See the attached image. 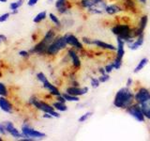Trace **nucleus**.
<instances>
[{
    "label": "nucleus",
    "mask_w": 150,
    "mask_h": 141,
    "mask_svg": "<svg viewBox=\"0 0 150 141\" xmlns=\"http://www.w3.org/2000/svg\"><path fill=\"white\" fill-rule=\"evenodd\" d=\"M0 141H2V138L1 137H0Z\"/></svg>",
    "instance_id": "nucleus-49"
},
{
    "label": "nucleus",
    "mask_w": 150,
    "mask_h": 141,
    "mask_svg": "<svg viewBox=\"0 0 150 141\" xmlns=\"http://www.w3.org/2000/svg\"><path fill=\"white\" fill-rule=\"evenodd\" d=\"M132 79H131L130 77L129 78H128V80H127V83H126V86L127 87H130L131 85H132Z\"/></svg>",
    "instance_id": "nucleus-42"
},
{
    "label": "nucleus",
    "mask_w": 150,
    "mask_h": 141,
    "mask_svg": "<svg viewBox=\"0 0 150 141\" xmlns=\"http://www.w3.org/2000/svg\"><path fill=\"white\" fill-rule=\"evenodd\" d=\"M22 134L23 137L31 138V139H38V138H44L46 135L44 133H41L40 131H37L33 128H30L29 126L23 125L22 127Z\"/></svg>",
    "instance_id": "nucleus-7"
},
{
    "label": "nucleus",
    "mask_w": 150,
    "mask_h": 141,
    "mask_svg": "<svg viewBox=\"0 0 150 141\" xmlns=\"http://www.w3.org/2000/svg\"><path fill=\"white\" fill-rule=\"evenodd\" d=\"M147 63H148V58H142L141 59L139 62H138V64H137V66L134 68V70H133V73H138L139 72H141L145 66L147 65Z\"/></svg>",
    "instance_id": "nucleus-22"
},
{
    "label": "nucleus",
    "mask_w": 150,
    "mask_h": 141,
    "mask_svg": "<svg viewBox=\"0 0 150 141\" xmlns=\"http://www.w3.org/2000/svg\"><path fill=\"white\" fill-rule=\"evenodd\" d=\"M0 134H1V135H6L7 134V129H6V126H5V124L0 123Z\"/></svg>",
    "instance_id": "nucleus-39"
},
{
    "label": "nucleus",
    "mask_w": 150,
    "mask_h": 141,
    "mask_svg": "<svg viewBox=\"0 0 150 141\" xmlns=\"http://www.w3.org/2000/svg\"><path fill=\"white\" fill-rule=\"evenodd\" d=\"M56 101H58V102H61V103H66L67 101H66V99L64 98V96L61 94V95L59 96H56Z\"/></svg>",
    "instance_id": "nucleus-40"
},
{
    "label": "nucleus",
    "mask_w": 150,
    "mask_h": 141,
    "mask_svg": "<svg viewBox=\"0 0 150 141\" xmlns=\"http://www.w3.org/2000/svg\"><path fill=\"white\" fill-rule=\"evenodd\" d=\"M8 95V89L6 86L3 83H0V96H7Z\"/></svg>",
    "instance_id": "nucleus-30"
},
{
    "label": "nucleus",
    "mask_w": 150,
    "mask_h": 141,
    "mask_svg": "<svg viewBox=\"0 0 150 141\" xmlns=\"http://www.w3.org/2000/svg\"><path fill=\"white\" fill-rule=\"evenodd\" d=\"M23 0H18V1L12 2L11 5H9V9H11V11H14V9H18L19 8L23 6Z\"/></svg>",
    "instance_id": "nucleus-27"
},
{
    "label": "nucleus",
    "mask_w": 150,
    "mask_h": 141,
    "mask_svg": "<svg viewBox=\"0 0 150 141\" xmlns=\"http://www.w3.org/2000/svg\"><path fill=\"white\" fill-rule=\"evenodd\" d=\"M50 44H48L47 42L42 39V41H40L39 43L36 44L35 47L33 49L30 50V54L31 53H35V54H44L47 52V48Z\"/></svg>",
    "instance_id": "nucleus-11"
},
{
    "label": "nucleus",
    "mask_w": 150,
    "mask_h": 141,
    "mask_svg": "<svg viewBox=\"0 0 150 141\" xmlns=\"http://www.w3.org/2000/svg\"><path fill=\"white\" fill-rule=\"evenodd\" d=\"M83 42L84 44H87V45H94V40L89 39V38H86V37H83Z\"/></svg>",
    "instance_id": "nucleus-34"
},
{
    "label": "nucleus",
    "mask_w": 150,
    "mask_h": 141,
    "mask_svg": "<svg viewBox=\"0 0 150 141\" xmlns=\"http://www.w3.org/2000/svg\"><path fill=\"white\" fill-rule=\"evenodd\" d=\"M42 84H43V87L47 89V90H49V92L52 94V95H54V96H59V95H61V93L59 92L58 88H56L54 85L51 84L48 81V79H46Z\"/></svg>",
    "instance_id": "nucleus-16"
},
{
    "label": "nucleus",
    "mask_w": 150,
    "mask_h": 141,
    "mask_svg": "<svg viewBox=\"0 0 150 141\" xmlns=\"http://www.w3.org/2000/svg\"><path fill=\"white\" fill-rule=\"evenodd\" d=\"M62 95L64 96V98L66 99V101L68 102H78L79 101V97L78 96H74L71 95V94H69V93H63Z\"/></svg>",
    "instance_id": "nucleus-26"
},
{
    "label": "nucleus",
    "mask_w": 150,
    "mask_h": 141,
    "mask_svg": "<svg viewBox=\"0 0 150 141\" xmlns=\"http://www.w3.org/2000/svg\"><path fill=\"white\" fill-rule=\"evenodd\" d=\"M0 41H7V37L4 35H0Z\"/></svg>",
    "instance_id": "nucleus-45"
},
{
    "label": "nucleus",
    "mask_w": 150,
    "mask_h": 141,
    "mask_svg": "<svg viewBox=\"0 0 150 141\" xmlns=\"http://www.w3.org/2000/svg\"><path fill=\"white\" fill-rule=\"evenodd\" d=\"M98 72L100 73V74H104V73H107L105 72V68H100V70H98Z\"/></svg>",
    "instance_id": "nucleus-44"
},
{
    "label": "nucleus",
    "mask_w": 150,
    "mask_h": 141,
    "mask_svg": "<svg viewBox=\"0 0 150 141\" xmlns=\"http://www.w3.org/2000/svg\"><path fill=\"white\" fill-rule=\"evenodd\" d=\"M150 96V91L147 88H140L137 92L134 94V100L135 102L141 105L144 101H145L146 99Z\"/></svg>",
    "instance_id": "nucleus-8"
},
{
    "label": "nucleus",
    "mask_w": 150,
    "mask_h": 141,
    "mask_svg": "<svg viewBox=\"0 0 150 141\" xmlns=\"http://www.w3.org/2000/svg\"><path fill=\"white\" fill-rule=\"evenodd\" d=\"M94 45H96V46L100 47L101 49H104V50H109V51L116 50V47H115L112 44L107 43V42H104L100 40H94Z\"/></svg>",
    "instance_id": "nucleus-18"
},
{
    "label": "nucleus",
    "mask_w": 150,
    "mask_h": 141,
    "mask_svg": "<svg viewBox=\"0 0 150 141\" xmlns=\"http://www.w3.org/2000/svg\"><path fill=\"white\" fill-rule=\"evenodd\" d=\"M67 45L68 43H67V41H66L65 36L57 37V38H55L54 41L48 46L46 53L49 56H54L56 54H58L59 51L65 49L66 47H67Z\"/></svg>",
    "instance_id": "nucleus-3"
},
{
    "label": "nucleus",
    "mask_w": 150,
    "mask_h": 141,
    "mask_svg": "<svg viewBox=\"0 0 150 141\" xmlns=\"http://www.w3.org/2000/svg\"></svg>",
    "instance_id": "nucleus-51"
},
{
    "label": "nucleus",
    "mask_w": 150,
    "mask_h": 141,
    "mask_svg": "<svg viewBox=\"0 0 150 141\" xmlns=\"http://www.w3.org/2000/svg\"><path fill=\"white\" fill-rule=\"evenodd\" d=\"M50 1H52V0H50Z\"/></svg>",
    "instance_id": "nucleus-50"
},
{
    "label": "nucleus",
    "mask_w": 150,
    "mask_h": 141,
    "mask_svg": "<svg viewBox=\"0 0 150 141\" xmlns=\"http://www.w3.org/2000/svg\"><path fill=\"white\" fill-rule=\"evenodd\" d=\"M49 17H50V20H51L52 22H53L56 26H61L60 20L58 19L57 16H55V15H54V13H50V14H49Z\"/></svg>",
    "instance_id": "nucleus-28"
},
{
    "label": "nucleus",
    "mask_w": 150,
    "mask_h": 141,
    "mask_svg": "<svg viewBox=\"0 0 150 141\" xmlns=\"http://www.w3.org/2000/svg\"><path fill=\"white\" fill-rule=\"evenodd\" d=\"M0 108L6 113L12 112V105L4 96H0Z\"/></svg>",
    "instance_id": "nucleus-17"
},
{
    "label": "nucleus",
    "mask_w": 150,
    "mask_h": 141,
    "mask_svg": "<svg viewBox=\"0 0 150 141\" xmlns=\"http://www.w3.org/2000/svg\"><path fill=\"white\" fill-rule=\"evenodd\" d=\"M0 2H2V3H5V2H7V0H0Z\"/></svg>",
    "instance_id": "nucleus-48"
},
{
    "label": "nucleus",
    "mask_w": 150,
    "mask_h": 141,
    "mask_svg": "<svg viewBox=\"0 0 150 141\" xmlns=\"http://www.w3.org/2000/svg\"><path fill=\"white\" fill-rule=\"evenodd\" d=\"M112 64H114V67L115 70H119L121 68L122 66V59H119V58H115L114 62H112Z\"/></svg>",
    "instance_id": "nucleus-32"
},
{
    "label": "nucleus",
    "mask_w": 150,
    "mask_h": 141,
    "mask_svg": "<svg viewBox=\"0 0 150 141\" xmlns=\"http://www.w3.org/2000/svg\"><path fill=\"white\" fill-rule=\"evenodd\" d=\"M43 118H46V119H51V118H54V117L50 114H48V113H45V114L43 115Z\"/></svg>",
    "instance_id": "nucleus-43"
},
{
    "label": "nucleus",
    "mask_w": 150,
    "mask_h": 141,
    "mask_svg": "<svg viewBox=\"0 0 150 141\" xmlns=\"http://www.w3.org/2000/svg\"><path fill=\"white\" fill-rule=\"evenodd\" d=\"M46 17H47V12L46 11H41L40 13H38L37 15L35 16V18L33 19V22L36 23V24H39L41 21H43Z\"/></svg>",
    "instance_id": "nucleus-25"
},
{
    "label": "nucleus",
    "mask_w": 150,
    "mask_h": 141,
    "mask_svg": "<svg viewBox=\"0 0 150 141\" xmlns=\"http://www.w3.org/2000/svg\"><path fill=\"white\" fill-rule=\"evenodd\" d=\"M81 6L87 9H96L98 14H102L105 11L107 3L104 0H81Z\"/></svg>",
    "instance_id": "nucleus-4"
},
{
    "label": "nucleus",
    "mask_w": 150,
    "mask_h": 141,
    "mask_svg": "<svg viewBox=\"0 0 150 141\" xmlns=\"http://www.w3.org/2000/svg\"><path fill=\"white\" fill-rule=\"evenodd\" d=\"M66 92L69 93V94H71V95L74 96H82L86 94L88 92V88L87 87H84V88H79L78 86H72V87H69L67 88Z\"/></svg>",
    "instance_id": "nucleus-10"
},
{
    "label": "nucleus",
    "mask_w": 150,
    "mask_h": 141,
    "mask_svg": "<svg viewBox=\"0 0 150 141\" xmlns=\"http://www.w3.org/2000/svg\"><path fill=\"white\" fill-rule=\"evenodd\" d=\"M55 39V33L53 29H50L46 32V34L43 38V40L47 42L48 44H51Z\"/></svg>",
    "instance_id": "nucleus-23"
},
{
    "label": "nucleus",
    "mask_w": 150,
    "mask_h": 141,
    "mask_svg": "<svg viewBox=\"0 0 150 141\" xmlns=\"http://www.w3.org/2000/svg\"><path fill=\"white\" fill-rule=\"evenodd\" d=\"M139 1L141 3H143V4H145V2H146V0H139Z\"/></svg>",
    "instance_id": "nucleus-47"
},
{
    "label": "nucleus",
    "mask_w": 150,
    "mask_h": 141,
    "mask_svg": "<svg viewBox=\"0 0 150 141\" xmlns=\"http://www.w3.org/2000/svg\"><path fill=\"white\" fill-rule=\"evenodd\" d=\"M19 55L23 58H28L30 56V52H27V51H20L19 52Z\"/></svg>",
    "instance_id": "nucleus-38"
},
{
    "label": "nucleus",
    "mask_w": 150,
    "mask_h": 141,
    "mask_svg": "<svg viewBox=\"0 0 150 141\" xmlns=\"http://www.w3.org/2000/svg\"><path fill=\"white\" fill-rule=\"evenodd\" d=\"M100 83H105L107 82L108 80L110 79V76H109V73H104V74H100Z\"/></svg>",
    "instance_id": "nucleus-33"
},
{
    "label": "nucleus",
    "mask_w": 150,
    "mask_h": 141,
    "mask_svg": "<svg viewBox=\"0 0 150 141\" xmlns=\"http://www.w3.org/2000/svg\"><path fill=\"white\" fill-rule=\"evenodd\" d=\"M11 13H12V14H16V13H18V9H14V11H11Z\"/></svg>",
    "instance_id": "nucleus-46"
},
{
    "label": "nucleus",
    "mask_w": 150,
    "mask_h": 141,
    "mask_svg": "<svg viewBox=\"0 0 150 141\" xmlns=\"http://www.w3.org/2000/svg\"><path fill=\"white\" fill-rule=\"evenodd\" d=\"M140 105L142 107V110L144 112L145 119L150 120V96L146 99V100L141 103Z\"/></svg>",
    "instance_id": "nucleus-20"
},
{
    "label": "nucleus",
    "mask_w": 150,
    "mask_h": 141,
    "mask_svg": "<svg viewBox=\"0 0 150 141\" xmlns=\"http://www.w3.org/2000/svg\"><path fill=\"white\" fill-rule=\"evenodd\" d=\"M114 69H115V67H114V64H112V63L107 64V65L105 66V72H106L107 73H112V70H114Z\"/></svg>",
    "instance_id": "nucleus-36"
},
{
    "label": "nucleus",
    "mask_w": 150,
    "mask_h": 141,
    "mask_svg": "<svg viewBox=\"0 0 150 141\" xmlns=\"http://www.w3.org/2000/svg\"><path fill=\"white\" fill-rule=\"evenodd\" d=\"M5 126H6V129H7V132L11 135V136H13L14 138H20L23 136V134H21L20 132H19L14 125L12 124V122L11 121H7L6 123H5Z\"/></svg>",
    "instance_id": "nucleus-13"
},
{
    "label": "nucleus",
    "mask_w": 150,
    "mask_h": 141,
    "mask_svg": "<svg viewBox=\"0 0 150 141\" xmlns=\"http://www.w3.org/2000/svg\"><path fill=\"white\" fill-rule=\"evenodd\" d=\"M134 101V93L131 91L129 87H125L116 92L114 99V105L120 109H127Z\"/></svg>",
    "instance_id": "nucleus-1"
},
{
    "label": "nucleus",
    "mask_w": 150,
    "mask_h": 141,
    "mask_svg": "<svg viewBox=\"0 0 150 141\" xmlns=\"http://www.w3.org/2000/svg\"><path fill=\"white\" fill-rule=\"evenodd\" d=\"M127 113L129 114L131 117L135 119L139 122H144L145 120V117L144 115V112L142 110V107L139 105V103H132L131 105H129L128 108L126 109Z\"/></svg>",
    "instance_id": "nucleus-6"
},
{
    "label": "nucleus",
    "mask_w": 150,
    "mask_h": 141,
    "mask_svg": "<svg viewBox=\"0 0 150 141\" xmlns=\"http://www.w3.org/2000/svg\"><path fill=\"white\" fill-rule=\"evenodd\" d=\"M55 8L57 9L59 13L64 14L68 12V6H67V0H57L55 2Z\"/></svg>",
    "instance_id": "nucleus-21"
},
{
    "label": "nucleus",
    "mask_w": 150,
    "mask_h": 141,
    "mask_svg": "<svg viewBox=\"0 0 150 141\" xmlns=\"http://www.w3.org/2000/svg\"><path fill=\"white\" fill-rule=\"evenodd\" d=\"M65 39H66V41H67L68 45L72 46L73 48L77 49V50H82L83 48V43L74 35H72V34H66L65 35Z\"/></svg>",
    "instance_id": "nucleus-9"
},
{
    "label": "nucleus",
    "mask_w": 150,
    "mask_h": 141,
    "mask_svg": "<svg viewBox=\"0 0 150 141\" xmlns=\"http://www.w3.org/2000/svg\"><path fill=\"white\" fill-rule=\"evenodd\" d=\"M30 103L35 107H37L39 110L44 112V113H48V114L52 115L54 118H59L60 117L59 113L54 110V106H51L50 105H48V103H46L44 102H41L40 100H38V99H35V98H32L30 100Z\"/></svg>",
    "instance_id": "nucleus-5"
},
{
    "label": "nucleus",
    "mask_w": 150,
    "mask_h": 141,
    "mask_svg": "<svg viewBox=\"0 0 150 141\" xmlns=\"http://www.w3.org/2000/svg\"><path fill=\"white\" fill-rule=\"evenodd\" d=\"M37 78H38V80L39 81H40L41 83H43L45 80L47 79V77L44 75V73H39L37 74Z\"/></svg>",
    "instance_id": "nucleus-37"
},
{
    "label": "nucleus",
    "mask_w": 150,
    "mask_h": 141,
    "mask_svg": "<svg viewBox=\"0 0 150 141\" xmlns=\"http://www.w3.org/2000/svg\"><path fill=\"white\" fill-rule=\"evenodd\" d=\"M123 9L120 6L116 4H112V5H107V7L105 9V12L109 15H114V14H117L121 12Z\"/></svg>",
    "instance_id": "nucleus-19"
},
{
    "label": "nucleus",
    "mask_w": 150,
    "mask_h": 141,
    "mask_svg": "<svg viewBox=\"0 0 150 141\" xmlns=\"http://www.w3.org/2000/svg\"><path fill=\"white\" fill-rule=\"evenodd\" d=\"M9 15H11V13H8V12L4 13V14H2V15H0V23L6 22L8 19Z\"/></svg>",
    "instance_id": "nucleus-35"
},
{
    "label": "nucleus",
    "mask_w": 150,
    "mask_h": 141,
    "mask_svg": "<svg viewBox=\"0 0 150 141\" xmlns=\"http://www.w3.org/2000/svg\"><path fill=\"white\" fill-rule=\"evenodd\" d=\"M68 54H69V56L70 58H71V61H72V64L73 66L76 69H79L81 67V60H80V58L77 54V52L75 51L74 49H69L68 51Z\"/></svg>",
    "instance_id": "nucleus-15"
},
{
    "label": "nucleus",
    "mask_w": 150,
    "mask_h": 141,
    "mask_svg": "<svg viewBox=\"0 0 150 141\" xmlns=\"http://www.w3.org/2000/svg\"><path fill=\"white\" fill-rule=\"evenodd\" d=\"M111 31L112 34H115L116 37L121 38L127 44L133 41L132 28H131L129 25H123V24L115 25V26L112 27Z\"/></svg>",
    "instance_id": "nucleus-2"
},
{
    "label": "nucleus",
    "mask_w": 150,
    "mask_h": 141,
    "mask_svg": "<svg viewBox=\"0 0 150 141\" xmlns=\"http://www.w3.org/2000/svg\"><path fill=\"white\" fill-rule=\"evenodd\" d=\"M117 41V47H116V58L123 59L124 55H125V44L126 42L121 39V38L117 37L116 39Z\"/></svg>",
    "instance_id": "nucleus-12"
},
{
    "label": "nucleus",
    "mask_w": 150,
    "mask_h": 141,
    "mask_svg": "<svg viewBox=\"0 0 150 141\" xmlns=\"http://www.w3.org/2000/svg\"><path fill=\"white\" fill-rule=\"evenodd\" d=\"M143 44H144V34H141L140 36L136 38V40H133L131 42L128 43V46L130 50L135 51V50L139 49Z\"/></svg>",
    "instance_id": "nucleus-14"
},
{
    "label": "nucleus",
    "mask_w": 150,
    "mask_h": 141,
    "mask_svg": "<svg viewBox=\"0 0 150 141\" xmlns=\"http://www.w3.org/2000/svg\"><path fill=\"white\" fill-rule=\"evenodd\" d=\"M53 106L55 110H57L59 112H65L68 110V106L65 105V103H61V102H58L56 101L53 103Z\"/></svg>",
    "instance_id": "nucleus-24"
},
{
    "label": "nucleus",
    "mask_w": 150,
    "mask_h": 141,
    "mask_svg": "<svg viewBox=\"0 0 150 141\" xmlns=\"http://www.w3.org/2000/svg\"><path fill=\"white\" fill-rule=\"evenodd\" d=\"M100 81L98 78H95V77L91 78V87L92 88H97L100 87Z\"/></svg>",
    "instance_id": "nucleus-31"
},
{
    "label": "nucleus",
    "mask_w": 150,
    "mask_h": 141,
    "mask_svg": "<svg viewBox=\"0 0 150 141\" xmlns=\"http://www.w3.org/2000/svg\"><path fill=\"white\" fill-rule=\"evenodd\" d=\"M38 1L39 0H28V6H30V7H33V6H35V5L38 3Z\"/></svg>",
    "instance_id": "nucleus-41"
},
{
    "label": "nucleus",
    "mask_w": 150,
    "mask_h": 141,
    "mask_svg": "<svg viewBox=\"0 0 150 141\" xmlns=\"http://www.w3.org/2000/svg\"><path fill=\"white\" fill-rule=\"evenodd\" d=\"M92 115H93V113H92V112H86V113H84L83 115H82L81 117L79 118L78 121H79V122H81V123H83V122L86 121Z\"/></svg>",
    "instance_id": "nucleus-29"
}]
</instances>
